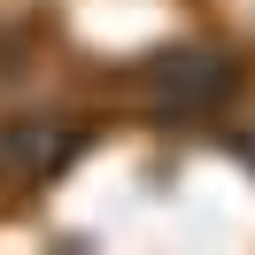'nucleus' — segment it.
<instances>
[{"label":"nucleus","instance_id":"obj_1","mask_svg":"<svg viewBox=\"0 0 255 255\" xmlns=\"http://www.w3.org/2000/svg\"><path fill=\"white\" fill-rule=\"evenodd\" d=\"M232 85H240V70L217 47H162V54L139 62V101L155 116H186V124L193 116H217L232 101Z\"/></svg>","mask_w":255,"mask_h":255},{"label":"nucleus","instance_id":"obj_2","mask_svg":"<svg viewBox=\"0 0 255 255\" xmlns=\"http://www.w3.org/2000/svg\"><path fill=\"white\" fill-rule=\"evenodd\" d=\"M85 131L62 124V116H16V124H0V178H16V186H47L78 162Z\"/></svg>","mask_w":255,"mask_h":255}]
</instances>
